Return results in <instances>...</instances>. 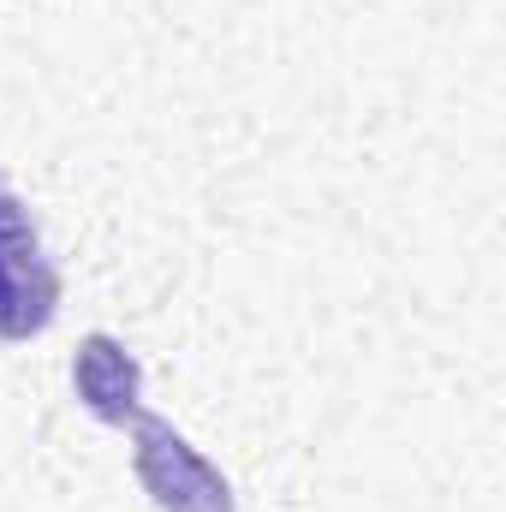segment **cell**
Here are the masks:
<instances>
[{
    "label": "cell",
    "instance_id": "6da1fadb",
    "mask_svg": "<svg viewBox=\"0 0 506 512\" xmlns=\"http://www.w3.org/2000/svg\"><path fill=\"white\" fill-rule=\"evenodd\" d=\"M131 471L155 512H239L233 483L167 417H149V411L131 417Z\"/></svg>",
    "mask_w": 506,
    "mask_h": 512
},
{
    "label": "cell",
    "instance_id": "3957f363",
    "mask_svg": "<svg viewBox=\"0 0 506 512\" xmlns=\"http://www.w3.org/2000/svg\"><path fill=\"white\" fill-rule=\"evenodd\" d=\"M60 316V268L30 251H0V340H36Z\"/></svg>",
    "mask_w": 506,
    "mask_h": 512
},
{
    "label": "cell",
    "instance_id": "277c9868",
    "mask_svg": "<svg viewBox=\"0 0 506 512\" xmlns=\"http://www.w3.org/2000/svg\"><path fill=\"white\" fill-rule=\"evenodd\" d=\"M36 245V221H30V209L12 197V185L0 179V251H30Z\"/></svg>",
    "mask_w": 506,
    "mask_h": 512
},
{
    "label": "cell",
    "instance_id": "7a4b0ae2",
    "mask_svg": "<svg viewBox=\"0 0 506 512\" xmlns=\"http://www.w3.org/2000/svg\"><path fill=\"white\" fill-rule=\"evenodd\" d=\"M72 387H78V405L96 423L126 429L131 417L143 411V364L126 352V340H114V334H84L78 340Z\"/></svg>",
    "mask_w": 506,
    "mask_h": 512
}]
</instances>
